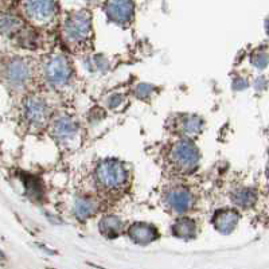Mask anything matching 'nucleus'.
Instances as JSON below:
<instances>
[{"mask_svg": "<svg viewBox=\"0 0 269 269\" xmlns=\"http://www.w3.org/2000/svg\"><path fill=\"white\" fill-rule=\"evenodd\" d=\"M192 194L185 187H174L166 194V203L175 213H186L192 206Z\"/></svg>", "mask_w": 269, "mask_h": 269, "instance_id": "obj_5", "label": "nucleus"}, {"mask_svg": "<svg viewBox=\"0 0 269 269\" xmlns=\"http://www.w3.org/2000/svg\"><path fill=\"white\" fill-rule=\"evenodd\" d=\"M171 161L181 171L194 170L199 161V152L192 141L186 139L181 140L171 151Z\"/></svg>", "mask_w": 269, "mask_h": 269, "instance_id": "obj_3", "label": "nucleus"}, {"mask_svg": "<svg viewBox=\"0 0 269 269\" xmlns=\"http://www.w3.org/2000/svg\"><path fill=\"white\" fill-rule=\"evenodd\" d=\"M238 223V214L234 210H219L214 217V226L222 233H230Z\"/></svg>", "mask_w": 269, "mask_h": 269, "instance_id": "obj_11", "label": "nucleus"}, {"mask_svg": "<svg viewBox=\"0 0 269 269\" xmlns=\"http://www.w3.org/2000/svg\"><path fill=\"white\" fill-rule=\"evenodd\" d=\"M96 183L104 191H120L127 185L128 171L117 161H104L100 163L94 172Z\"/></svg>", "mask_w": 269, "mask_h": 269, "instance_id": "obj_1", "label": "nucleus"}, {"mask_svg": "<svg viewBox=\"0 0 269 269\" xmlns=\"http://www.w3.org/2000/svg\"><path fill=\"white\" fill-rule=\"evenodd\" d=\"M233 202L241 207H249L256 202V192L252 188H241L233 195Z\"/></svg>", "mask_w": 269, "mask_h": 269, "instance_id": "obj_16", "label": "nucleus"}, {"mask_svg": "<svg viewBox=\"0 0 269 269\" xmlns=\"http://www.w3.org/2000/svg\"><path fill=\"white\" fill-rule=\"evenodd\" d=\"M25 114L32 125H42L49 117V109L43 100L39 97H30L25 105Z\"/></svg>", "mask_w": 269, "mask_h": 269, "instance_id": "obj_7", "label": "nucleus"}, {"mask_svg": "<svg viewBox=\"0 0 269 269\" xmlns=\"http://www.w3.org/2000/svg\"><path fill=\"white\" fill-rule=\"evenodd\" d=\"M197 225L188 218H182L172 226V233L179 238H192L195 236Z\"/></svg>", "mask_w": 269, "mask_h": 269, "instance_id": "obj_15", "label": "nucleus"}, {"mask_svg": "<svg viewBox=\"0 0 269 269\" xmlns=\"http://www.w3.org/2000/svg\"><path fill=\"white\" fill-rule=\"evenodd\" d=\"M0 259H3V253L1 252H0Z\"/></svg>", "mask_w": 269, "mask_h": 269, "instance_id": "obj_19", "label": "nucleus"}, {"mask_svg": "<svg viewBox=\"0 0 269 269\" xmlns=\"http://www.w3.org/2000/svg\"><path fill=\"white\" fill-rule=\"evenodd\" d=\"M77 132V124L73 120L62 117L54 124V136L59 140L72 139Z\"/></svg>", "mask_w": 269, "mask_h": 269, "instance_id": "obj_13", "label": "nucleus"}, {"mask_svg": "<svg viewBox=\"0 0 269 269\" xmlns=\"http://www.w3.org/2000/svg\"><path fill=\"white\" fill-rule=\"evenodd\" d=\"M21 27V21L14 16H3L0 18V32L1 34H14Z\"/></svg>", "mask_w": 269, "mask_h": 269, "instance_id": "obj_18", "label": "nucleus"}, {"mask_svg": "<svg viewBox=\"0 0 269 269\" xmlns=\"http://www.w3.org/2000/svg\"><path fill=\"white\" fill-rule=\"evenodd\" d=\"M27 15L31 18L32 21L45 22L50 21L55 14V4L52 0H31L27 3Z\"/></svg>", "mask_w": 269, "mask_h": 269, "instance_id": "obj_6", "label": "nucleus"}, {"mask_svg": "<svg viewBox=\"0 0 269 269\" xmlns=\"http://www.w3.org/2000/svg\"><path fill=\"white\" fill-rule=\"evenodd\" d=\"M45 74L46 78L55 86H61L67 83L72 77V66L61 54L50 55L45 62Z\"/></svg>", "mask_w": 269, "mask_h": 269, "instance_id": "obj_4", "label": "nucleus"}, {"mask_svg": "<svg viewBox=\"0 0 269 269\" xmlns=\"http://www.w3.org/2000/svg\"><path fill=\"white\" fill-rule=\"evenodd\" d=\"M7 77H8V81L15 86L25 85L27 80L30 78V67L19 59L12 61L7 70Z\"/></svg>", "mask_w": 269, "mask_h": 269, "instance_id": "obj_9", "label": "nucleus"}, {"mask_svg": "<svg viewBox=\"0 0 269 269\" xmlns=\"http://www.w3.org/2000/svg\"><path fill=\"white\" fill-rule=\"evenodd\" d=\"M108 16L116 23H127L132 18L131 0H109Z\"/></svg>", "mask_w": 269, "mask_h": 269, "instance_id": "obj_8", "label": "nucleus"}, {"mask_svg": "<svg viewBox=\"0 0 269 269\" xmlns=\"http://www.w3.org/2000/svg\"><path fill=\"white\" fill-rule=\"evenodd\" d=\"M130 237L134 242L145 245L158 237V232L154 226L147 225V223H134L130 228Z\"/></svg>", "mask_w": 269, "mask_h": 269, "instance_id": "obj_10", "label": "nucleus"}, {"mask_svg": "<svg viewBox=\"0 0 269 269\" xmlns=\"http://www.w3.org/2000/svg\"><path fill=\"white\" fill-rule=\"evenodd\" d=\"M92 32L90 18L86 12H76L69 16L65 22L63 34L69 43L82 45L88 41V36Z\"/></svg>", "mask_w": 269, "mask_h": 269, "instance_id": "obj_2", "label": "nucleus"}, {"mask_svg": "<svg viewBox=\"0 0 269 269\" xmlns=\"http://www.w3.org/2000/svg\"><path fill=\"white\" fill-rule=\"evenodd\" d=\"M202 125H203L202 120L195 116H186L182 120V131H183V134H188V136L198 134L201 131Z\"/></svg>", "mask_w": 269, "mask_h": 269, "instance_id": "obj_17", "label": "nucleus"}, {"mask_svg": "<svg viewBox=\"0 0 269 269\" xmlns=\"http://www.w3.org/2000/svg\"><path fill=\"white\" fill-rule=\"evenodd\" d=\"M100 229H101V233L104 236H107L109 238H114L121 233L123 222H121L120 218L114 217V215H108L100 222Z\"/></svg>", "mask_w": 269, "mask_h": 269, "instance_id": "obj_14", "label": "nucleus"}, {"mask_svg": "<svg viewBox=\"0 0 269 269\" xmlns=\"http://www.w3.org/2000/svg\"><path fill=\"white\" fill-rule=\"evenodd\" d=\"M96 212H97V203L93 198L81 197L74 203V213L81 219L90 218Z\"/></svg>", "mask_w": 269, "mask_h": 269, "instance_id": "obj_12", "label": "nucleus"}]
</instances>
